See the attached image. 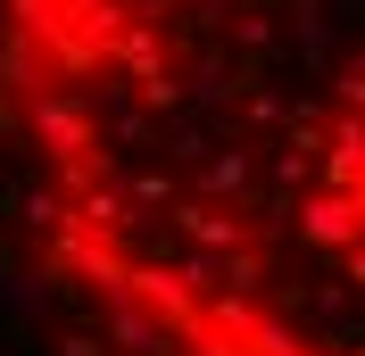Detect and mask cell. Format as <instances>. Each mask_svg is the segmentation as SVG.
Here are the masks:
<instances>
[{
    "instance_id": "obj_1",
    "label": "cell",
    "mask_w": 365,
    "mask_h": 356,
    "mask_svg": "<svg viewBox=\"0 0 365 356\" xmlns=\"http://www.w3.org/2000/svg\"><path fill=\"white\" fill-rule=\"evenodd\" d=\"M0 91L83 116L25 191L125 356H365V0H9Z\"/></svg>"
}]
</instances>
